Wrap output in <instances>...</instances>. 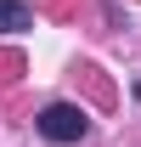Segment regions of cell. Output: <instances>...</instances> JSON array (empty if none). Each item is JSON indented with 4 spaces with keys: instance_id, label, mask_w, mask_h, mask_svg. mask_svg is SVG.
I'll use <instances>...</instances> for the list:
<instances>
[{
    "instance_id": "6da1fadb",
    "label": "cell",
    "mask_w": 141,
    "mask_h": 147,
    "mask_svg": "<svg viewBox=\"0 0 141 147\" xmlns=\"http://www.w3.org/2000/svg\"><path fill=\"white\" fill-rule=\"evenodd\" d=\"M40 136L45 142H56V147H68V142H85L90 136V119H85V108H73V102H51V108H40Z\"/></svg>"
},
{
    "instance_id": "7a4b0ae2",
    "label": "cell",
    "mask_w": 141,
    "mask_h": 147,
    "mask_svg": "<svg viewBox=\"0 0 141 147\" xmlns=\"http://www.w3.org/2000/svg\"><path fill=\"white\" fill-rule=\"evenodd\" d=\"M23 28H34V11L23 0H0V34H23Z\"/></svg>"
}]
</instances>
